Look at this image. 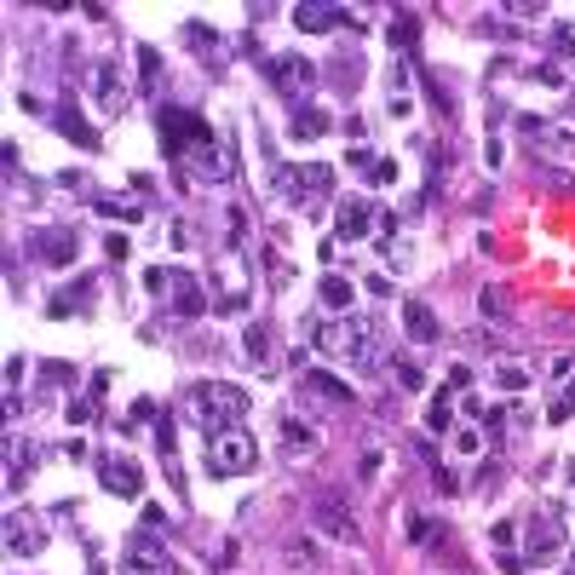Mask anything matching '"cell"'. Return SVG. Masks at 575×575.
<instances>
[{"label": "cell", "mask_w": 575, "mask_h": 575, "mask_svg": "<svg viewBox=\"0 0 575 575\" xmlns=\"http://www.w3.org/2000/svg\"><path fill=\"white\" fill-rule=\"evenodd\" d=\"M156 127H161L167 156L184 161V167H190V179H207V184H213V179H230L225 144L213 138V127H207L202 115H190V110H161Z\"/></svg>", "instance_id": "6da1fadb"}, {"label": "cell", "mask_w": 575, "mask_h": 575, "mask_svg": "<svg viewBox=\"0 0 575 575\" xmlns=\"http://www.w3.org/2000/svg\"><path fill=\"white\" fill-rule=\"evenodd\" d=\"M305 334L334 357V363L351 368H374L380 363V328L368 317H340V322H305Z\"/></svg>", "instance_id": "7a4b0ae2"}, {"label": "cell", "mask_w": 575, "mask_h": 575, "mask_svg": "<svg viewBox=\"0 0 575 575\" xmlns=\"http://www.w3.org/2000/svg\"><path fill=\"white\" fill-rule=\"evenodd\" d=\"M184 409H190V420H196L207 437H219V432H236V426L248 420L253 397L242 386H230V380H202V386L184 397Z\"/></svg>", "instance_id": "3957f363"}, {"label": "cell", "mask_w": 575, "mask_h": 575, "mask_svg": "<svg viewBox=\"0 0 575 575\" xmlns=\"http://www.w3.org/2000/svg\"><path fill=\"white\" fill-rule=\"evenodd\" d=\"M253 460H259V443H253L242 426L207 437V472H213V478H242V472H253Z\"/></svg>", "instance_id": "277c9868"}, {"label": "cell", "mask_w": 575, "mask_h": 575, "mask_svg": "<svg viewBox=\"0 0 575 575\" xmlns=\"http://www.w3.org/2000/svg\"><path fill=\"white\" fill-rule=\"evenodd\" d=\"M311 524L322 529V535H334V541H357L363 529H357V506H351V495L345 489H317L311 495Z\"/></svg>", "instance_id": "5b68a950"}, {"label": "cell", "mask_w": 575, "mask_h": 575, "mask_svg": "<svg viewBox=\"0 0 575 575\" xmlns=\"http://www.w3.org/2000/svg\"><path fill=\"white\" fill-rule=\"evenodd\" d=\"M156 294H167V305H173V317H202L207 311V299H202V282L190 271H150L144 276Z\"/></svg>", "instance_id": "8992f818"}, {"label": "cell", "mask_w": 575, "mask_h": 575, "mask_svg": "<svg viewBox=\"0 0 575 575\" xmlns=\"http://www.w3.org/2000/svg\"><path fill=\"white\" fill-rule=\"evenodd\" d=\"M127 575H179L173 552L161 547V529L144 524L133 541H127Z\"/></svg>", "instance_id": "52a82bcc"}, {"label": "cell", "mask_w": 575, "mask_h": 575, "mask_svg": "<svg viewBox=\"0 0 575 575\" xmlns=\"http://www.w3.org/2000/svg\"><path fill=\"white\" fill-rule=\"evenodd\" d=\"M265 81H271L282 98H305V92L317 87V64L299 58V52H276L271 64H265Z\"/></svg>", "instance_id": "ba28073f"}, {"label": "cell", "mask_w": 575, "mask_h": 575, "mask_svg": "<svg viewBox=\"0 0 575 575\" xmlns=\"http://www.w3.org/2000/svg\"><path fill=\"white\" fill-rule=\"evenodd\" d=\"M29 253H35L41 265H69V259L81 253V236L69 225H41V230H29Z\"/></svg>", "instance_id": "9c48e42d"}, {"label": "cell", "mask_w": 575, "mask_h": 575, "mask_svg": "<svg viewBox=\"0 0 575 575\" xmlns=\"http://www.w3.org/2000/svg\"><path fill=\"white\" fill-rule=\"evenodd\" d=\"M98 483H104L110 495H127V501H133L138 489H144V466H138L133 455H104L98 460Z\"/></svg>", "instance_id": "30bf717a"}, {"label": "cell", "mask_w": 575, "mask_h": 575, "mask_svg": "<svg viewBox=\"0 0 575 575\" xmlns=\"http://www.w3.org/2000/svg\"><path fill=\"white\" fill-rule=\"evenodd\" d=\"M564 541H570V535H564V524H558V512H535V518H529L524 552L535 558V564H541V558H552V552H564Z\"/></svg>", "instance_id": "8fae6325"}, {"label": "cell", "mask_w": 575, "mask_h": 575, "mask_svg": "<svg viewBox=\"0 0 575 575\" xmlns=\"http://www.w3.org/2000/svg\"><path fill=\"white\" fill-rule=\"evenodd\" d=\"M121 75H127V69L110 64V58H98V64L87 69V87H92V98H98V110H104V115H115V110H121V98H127Z\"/></svg>", "instance_id": "7c38bea8"}, {"label": "cell", "mask_w": 575, "mask_h": 575, "mask_svg": "<svg viewBox=\"0 0 575 575\" xmlns=\"http://www.w3.org/2000/svg\"><path fill=\"white\" fill-rule=\"evenodd\" d=\"M374 202H363V196H351V202H340V213H334V230H340V242H363L368 230H374Z\"/></svg>", "instance_id": "4fadbf2b"}, {"label": "cell", "mask_w": 575, "mask_h": 575, "mask_svg": "<svg viewBox=\"0 0 575 575\" xmlns=\"http://www.w3.org/2000/svg\"><path fill=\"white\" fill-rule=\"evenodd\" d=\"M345 23H357L345 6H294V29H305V35H328V29H345Z\"/></svg>", "instance_id": "5bb4252c"}, {"label": "cell", "mask_w": 575, "mask_h": 575, "mask_svg": "<svg viewBox=\"0 0 575 575\" xmlns=\"http://www.w3.org/2000/svg\"><path fill=\"white\" fill-rule=\"evenodd\" d=\"M403 328H409L414 345H437V340H443V328H437V317H432V305H426V299H403Z\"/></svg>", "instance_id": "9a60e30c"}, {"label": "cell", "mask_w": 575, "mask_h": 575, "mask_svg": "<svg viewBox=\"0 0 575 575\" xmlns=\"http://www.w3.org/2000/svg\"><path fill=\"white\" fill-rule=\"evenodd\" d=\"M46 547V535H41V524H29V518H6V552L12 558H29V552H41Z\"/></svg>", "instance_id": "2e32d148"}, {"label": "cell", "mask_w": 575, "mask_h": 575, "mask_svg": "<svg viewBox=\"0 0 575 575\" xmlns=\"http://www.w3.org/2000/svg\"><path fill=\"white\" fill-rule=\"evenodd\" d=\"M282 455L288 460H305V455H317V426H305V420H282Z\"/></svg>", "instance_id": "e0dca14e"}, {"label": "cell", "mask_w": 575, "mask_h": 575, "mask_svg": "<svg viewBox=\"0 0 575 575\" xmlns=\"http://www.w3.org/2000/svg\"><path fill=\"white\" fill-rule=\"evenodd\" d=\"M52 127H58L69 144H81V150H98V133H92L81 115H75V104H58V110H52Z\"/></svg>", "instance_id": "ac0fdd59"}, {"label": "cell", "mask_w": 575, "mask_h": 575, "mask_svg": "<svg viewBox=\"0 0 575 575\" xmlns=\"http://www.w3.org/2000/svg\"><path fill=\"white\" fill-rule=\"evenodd\" d=\"M328 127H334V121H328V110H317V104H294V121H288V138H299V144H305V138H322Z\"/></svg>", "instance_id": "d6986e66"}, {"label": "cell", "mask_w": 575, "mask_h": 575, "mask_svg": "<svg viewBox=\"0 0 575 575\" xmlns=\"http://www.w3.org/2000/svg\"><path fill=\"white\" fill-rule=\"evenodd\" d=\"M299 190H305V213H317L311 196H328V190H334V167H328V161H305V167H299Z\"/></svg>", "instance_id": "ffe728a7"}, {"label": "cell", "mask_w": 575, "mask_h": 575, "mask_svg": "<svg viewBox=\"0 0 575 575\" xmlns=\"http://www.w3.org/2000/svg\"><path fill=\"white\" fill-rule=\"evenodd\" d=\"M242 357H248L253 368H271V328L265 322H248V334H242Z\"/></svg>", "instance_id": "44dd1931"}, {"label": "cell", "mask_w": 575, "mask_h": 575, "mask_svg": "<svg viewBox=\"0 0 575 575\" xmlns=\"http://www.w3.org/2000/svg\"><path fill=\"white\" fill-rule=\"evenodd\" d=\"M305 391H317V397H328V403H351V397H357V391L345 386V380L322 374V368H305Z\"/></svg>", "instance_id": "7402d4cb"}, {"label": "cell", "mask_w": 575, "mask_h": 575, "mask_svg": "<svg viewBox=\"0 0 575 575\" xmlns=\"http://www.w3.org/2000/svg\"><path fill=\"white\" fill-rule=\"evenodd\" d=\"M87 294H92V282L81 276V282H69L64 294H52V305H46V311H52V317H75V311H87Z\"/></svg>", "instance_id": "603a6c76"}, {"label": "cell", "mask_w": 575, "mask_h": 575, "mask_svg": "<svg viewBox=\"0 0 575 575\" xmlns=\"http://www.w3.org/2000/svg\"><path fill=\"white\" fill-rule=\"evenodd\" d=\"M322 305H328V311H351V299H357V288H351V282H345V276H322Z\"/></svg>", "instance_id": "cb8c5ba5"}, {"label": "cell", "mask_w": 575, "mask_h": 575, "mask_svg": "<svg viewBox=\"0 0 575 575\" xmlns=\"http://www.w3.org/2000/svg\"><path fill=\"white\" fill-rule=\"evenodd\" d=\"M386 35H391V46H397V52H409V46L420 41V18H414V12H397Z\"/></svg>", "instance_id": "d4e9b609"}, {"label": "cell", "mask_w": 575, "mask_h": 575, "mask_svg": "<svg viewBox=\"0 0 575 575\" xmlns=\"http://www.w3.org/2000/svg\"><path fill=\"white\" fill-rule=\"evenodd\" d=\"M6 449H12V466H6V489H23V478H29V466H35V460H29V449H23L18 437H6Z\"/></svg>", "instance_id": "484cf974"}, {"label": "cell", "mask_w": 575, "mask_h": 575, "mask_svg": "<svg viewBox=\"0 0 575 575\" xmlns=\"http://www.w3.org/2000/svg\"><path fill=\"white\" fill-rule=\"evenodd\" d=\"M391 115H414V92H409V75H403V69L391 75Z\"/></svg>", "instance_id": "4316f807"}, {"label": "cell", "mask_w": 575, "mask_h": 575, "mask_svg": "<svg viewBox=\"0 0 575 575\" xmlns=\"http://www.w3.org/2000/svg\"><path fill=\"white\" fill-rule=\"evenodd\" d=\"M334 81H340V87H363V58H334Z\"/></svg>", "instance_id": "83f0119b"}, {"label": "cell", "mask_w": 575, "mask_h": 575, "mask_svg": "<svg viewBox=\"0 0 575 575\" xmlns=\"http://www.w3.org/2000/svg\"><path fill=\"white\" fill-rule=\"evenodd\" d=\"M98 213H104V219H127V225H133V219H138V213H144V207L121 202V196H98Z\"/></svg>", "instance_id": "f1b7e54d"}, {"label": "cell", "mask_w": 575, "mask_h": 575, "mask_svg": "<svg viewBox=\"0 0 575 575\" xmlns=\"http://www.w3.org/2000/svg\"><path fill=\"white\" fill-rule=\"evenodd\" d=\"M478 311H483V317H506V311H512V305H506V288H483Z\"/></svg>", "instance_id": "f546056e"}, {"label": "cell", "mask_w": 575, "mask_h": 575, "mask_svg": "<svg viewBox=\"0 0 575 575\" xmlns=\"http://www.w3.org/2000/svg\"><path fill=\"white\" fill-rule=\"evenodd\" d=\"M363 179H368V184H397V161H391V156H374V167H368Z\"/></svg>", "instance_id": "4dcf8cb0"}, {"label": "cell", "mask_w": 575, "mask_h": 575, "mask_svg": "<svg viewBox=\"0 0 575 575\" xmlns=\"http://www.w3.org/2000/svg\"><path fill=\"white\" fill-rule=\"evenodd\" d=\"M391 374H397V386H409V391H420V386H426V374H420L414 363H403V357L391 363Z\"/></svg>", "instance_id": "1f68e13d"}, {"label": "cell", "mask_w": 575, "mask_h": 575, "mask_svg": "<svg viewBox=\"0 0 575 575\" xmlns=\"http://www.w3.org/2000/svg\"><path fill=\"white\" fill-rule=\"evenodd\" d=\"M426 426H432V432H443V426H449V397H437L432 409H426Z\"/></svg>", "instance_id": "d6a6232c"}, {"label": "cell", "mask_w": 575, "mask_h": 575, "mask_svg": "<svg viewBox=\"0 0 575 575\" xmlns=\"http://www.w3.org/2000/svg\"><path fill=\"white\" fill-rule=\"evenodd\" d=\"M443 386L466 391V386H472V368H466V363H455V368H449V374H443Z\"/></svg>", "instance_id": "836d02e7"}, {"label": "cell", "mask_w": 575, "mask_h": 575, "mask_svg": "<svg viewBox=\"0 0 575 575\" xmlns=\"http://www.w3.org/2000/svg\"><path fill=\"white\" fill-rule=\"evenodd\" d=\"M552 52H575V23H564V29H552Z\"/></svg>", "instance_id": "e575fe53"}, {"label": "cell", "mask_w": 575, "mask_h": 575, "mask_svg": "<svg viewBox=\"0 0 575 575\" xmlns=\"http://www.w3.org/2000/svg\"><path fill=\"white\" fill-rule=\"evenodd\" d=\"M570 414H575V380H570V391H564V397L552 403V420H570Z\"/></svg>", "instance_id": "d590c367"}, {"label": "cell", "mask_w": 575, "mask_h": 575, "mask_svg": "<svg viewBox=\"0 0 575 575\" xmlns=\"http://www.w3.org/2000/svg\"><path fill=\"white\" fill-rule=\"evenodd\" d=\"M529 75H535V81H547V87H564V69H558V64H541V69H529Z\"/></svg>", "instance_id": "8d00e7d4"}, {"label": "cell", "mask_w": 575, "mask_h": 575, "mask_svg": "<svg viewBox=\"0 0 575 575\" xmlns=\"http://www.w3.org/2000/svg\"><path fill=\"white\" fill-rule=\"evenodd\" d=\"M432 518H414V529H409V541H414V547H426V541H432Z\"/></svg>", "instance_id": "74e56055"}, {"label": "cell", "mask_w": 575, "mask_h": 575, "mask_svg": "<svg viewBox=\"0 0 575 575\" xmlns=\"http://www.w3.org/2000/svg\"><path fill=\"white\" fill-rule=\"evenodd\" d=\"M489 541H495V547H512V541H518V524H495L489 529Z\"/></svg>", "instance_id": "f35d334b"}, {"label": "cell", "mask_w": 575, "mask_h": 575, "mask_svg": "<svg viewBox=\"0 0 575 575\" xmlns=\"http://www.w3.org/2000/svg\"><path fill=\"white\" fill-rule=\"evenodd\" d=\"M455 449H460V455H478L483 437H478V432H460V437H455Z\"/></svg>", "instance_id": "ab89813d"}, {"label": "cell", "mask_w": 575, "mask_h": 575, "mask_svg": "<svg viewBox=\"0 0 575 575\" xmlns=\"http://www.w3.org/2000/svg\"><path fill=\"white\" fill-rule=\"evenodd\" d=\"M501 386L506 391H524V368H501Z\"/></svg>", "instance_id": "60d3db41"}, {"label": "cell", "mask_w": 575, "mask_h": 575, "mask_svg": "<svg viewBox=\"0 0 575 575\" xmlns=\"http://www.w3.org/2000/svg\"><path fill=\"white\" fill-rule=\"evenodd\" d=\"M69 420H92V397H75V403H69Z\"/></svg>", "instance_id": "b9f144b4"}, {"label": "cell", "mask_w": 575, "mask_h": 575, "mask_svg": "<svg viewBox=\"0 0 575 575\" xmlns=\"http://www.w3.org/2000/svg\"><path fill=\"white\" fill-rule=\"evenodd\" d=\"M564 575H575V552H570V564H564Z\"/></svg>", "instance_id": "7bdbcfd3"}, {"label": "cell", "mask_w": 575, "mask_h": 575, "mask_svg": "<svg viewBox=\"0 0 575 575\" xmlns=\"http://www.w3.org/2000/svg\"><path fill=\"white\" fill-rule=\"evenodd\" d=\"M570 478H575V460H570Z\"/></svg>", "instance_id": "ee69618b"}]
</instances>
